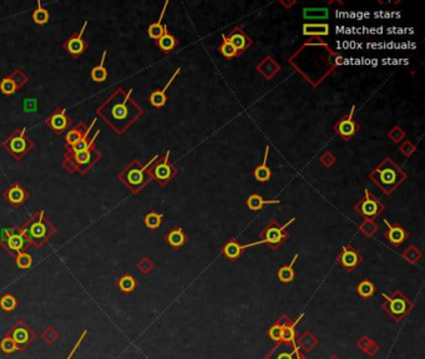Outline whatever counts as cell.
I'll use <instances>...</instances> for the list:
<instances>
[{"mask_svg": "<svg viewBox=\"0 0 425 359\" xmlns=\"http://www.w3.org/2000/svg\"><path fill=\"white\" fill-rule=\"evenodd\" d=\"M288 62L313 88H318L338 70L344 62V57L324 43L322 38H310L288 57Z\"/></svg>", "mask_w": 425, "mask_h": 359, "instance_id": "obj_1", "label": "cell"}, {"mask_svg": "<svg viewBox=\"0 0 425 359\" xmlns=\"http://www.w3.org/2000/svg\"><path fill=\"white\" fill-rule=\"evenodd\" d=\"M133 94L134 89H115L96 109V116L101 117L117 135H124L145 113Z\"/></svg>", "mask_w": 425, "mask_h": 359, "instance_id": "obj_2", "label": "cell"}, {"mask_svg": "<svg viewBox=\"0 0 425 359\" xmlns=\"http://www.w3.org/2000/svg\"><path fill=\"white\" fill-rule=\"evenodd\" d=\"M368 178L384 195L389 196L406 181L408 173L390 156H386L369 172Z\"/></svg>", "mask_w": 425, "mask_h": 359, "instance_id": "obj_3", "label": "cell"}, {"mask_svg": "<svg viewBox=\"0 0 425 359\" xmlns=\"http://www.w3.org/2000/svg\"><path fill=\"white\" fill-rule=\"evenodd\" d=\"M21 231L28 246L41 248L57 233V227L46 217L44 209H37L21 226Z\"/></svg>", "mask_w": 425, "mask_h": 359, "instance_id": "obj_4", "label": "cell"}, {"mask_svg": "<svg viewBox=\"0 0 425 359\" xmlns=\"http://www.w3.org/2000/svg\"><path fill=\"white\" fill-rule=\"evenodd\" d=\"M155 158L156 156H154L151 161L147 165L141 164V161L137 158L131 160L122 170L117 172L118 181L124 184L133 195H138L151 181V177H150L149 173V166Z\"/></svg>", "mask_w": 425, "mask_h": 359, "instance_id": "obj_5", "label": "cell"}, {"mask_svg": "<svg viewBox=\"0 0 425 359\" xmlns=\"http://www.w3.org/2000/svg\"><path fill=\"white\" fill-rule=\"evenodd\" d=\"M101 157L102 153L97 150V146L94 142L88 149L74 153V155H65L64 153L61 165L68 172H77L80 175H86L101 160Z\"/></svg>", "mask_w": 425, "mask_h": 359, "instance_id": "obj_6", "label": "cell"}, {"mask_svg": "<svg viewBox=\"0 0 425 359\" xmlns=\"http://www.w3.org/2000/svg\"><path fill=\"white\" fill-rule=\"evenodd\" d=\"M1 147L14 158L15 161H20L24 156L28 155L31 150H34L35 142L26 133V128L17 129L1 142Z\"/></svg>", "mask_w": 425, "mask_h": 359, "instance_id": "obj_7", "label": "cell"}, {"mask_svg": "<svg viewBox=\"0 0 425 359\" xmlns=\"http://www.w3.org/2000/svg\"><path fill=\"white\" fill-rule=\"evenodd\" d=\"M170 153L171 151L167 150L166 153L161 157L156 156L155 160L149 166L150 177L151 180H155L161 187L169 185L178 173L177 167L174 166L170 161Z\"/></svg>", "mask_w": 425, "mask_h": 359, "instance_id": "obj_8", "label": "cell"}, {"mask_svg": "<svg viewBox=\"0 0 425 359\" xmlns=\"http://www.w3.org/2000/svg\"><path fill=\"white\" fill-rule=\"evenodd\" d=\"M0 246L3 247L12 257H15L21 252H25L28 244H26V240L23 235L21 227L14 225V226L4 229L1 237H0Z\"/></svg>", "mask_w": 425, "mask_h": 359, "instance_id": "obj_9", "label": "cell"}, {"mask_svg": "<svg viewBox=\"0 0 425 359\" xmlns=\"http://www.w3.org/2000/svg\"><path fill=\"white\" fill-rule=\"evenodd\" d=\"M294 221H296V218H290L287 224L283 225V226H281L276 220L270 221V224L262 229V232L259 233V237H261L262 244L268 245L270 248H278L288 238V233L286 229Z\"/></svg>", "mask_w": 425, "mask_h": 359, "instance_id": "obj_10", "label": "cell"}, {"mask_svg": "<svg viewBox=\"0 0 425 359\" xmlns=\"http://www.w3.org/2000/svg\"><path fill=\"white\" fill-rule=\"evenodd\" d=\"M353 208L366 220H374L383 213L386 207L379 198L375 197L368 189H364V197L361 198L353 206Z\"/></svg>", "mask_w": 425, "mask_h": 359, "instance_id": "obj_11", "label": "cell"}, {"mask_svg": "<svg viewBox=\"0 0 425 359\" xmlns=\"http://www.w3.org/2000/svg\"><path fill=\"white\" fill-rule=\"evenodd\" d=\"M88 24H89V20H85L81 29H80L77 33L71 34L70 37L62 43V49L66 50V53H68L73 59H77V57H81L85 51L88 50L89 46H90L88 40L84 39V31L85 29H86V26H88Z\"/></svg>", "mask_w": 425, "mask_h": 359, "instance_id": "obj_12", "label": "cell"}, {"mask_svg": "<svg viewBox=\"0 0 425 359\" xmlns=\"http://www.w3.org/2000/svg\"><path fill=\"white\" fill-rule=\"evenodd\" d=\"M354 113L355 105H352L349 113L342 116L341 119L335 122L334 128H333L344 141H349L361 131V125L358 124L357 120L354 119Z\"/></svg>", "mask_w": 425, "mask_h": 359, "instance_id": "obj_13", "label": "cell"}, {"mask_svg": "<svg viewBox=\"0 0 425 359\" xmlns=\"http://www.w3.org/2000/svg\"><path fill=\"white\" fill-rule=\"evenodd\" d=\"M45 125L55 135L61 136L68 132L69 129L73 126V119L68 115L66 109L57 108L46 117Z\"/></svg>", "mask_w": 425, "mask_h": 359, "instance_id": "obj_14", "label": "cell"}, {"mask_svg": "<svg viewBox=\"0 0 425 359\" xmlns=\"http://www.w3.org/2000/svg\"><path fill=\"white\" fill-rule=\"evenodd\" d=\"M6 336H9L17 343L18 348L19 349H24V348L28 347L33 340H34V332L29 328V325L26 324L23 321H18L12 328H9L6 332Z\"/></svg>", "mask_w": 425, "mask_h": 359, "instance_id": "obj_15", "label": "cell"}, {"mask_svg": "<svg viewBox=\"0 0 425 359\" xmlns=\"http://www.w3.org/2000/svg\"><path fill=\"white\" fill-rule=\"evenodd\" d=\"M3 197L10 206L18 208L28 201L30 197V192L20 182L15 181L4 189Z\"/></svg>", "mask_w": 425, "mask_h": 359, "instance_id": "obj_16", "label": "cell"}, {"mask_svg": "<svg viewBox=\"0 0 425 359\" xmlns=\"http://www.w3.org/2000/svg\"><path fill=\"white\" fill-rule=\"evenodd\" d=\"M383 297L386 300V303L383 304V307L394 318H397L398 321L402 317L406 316L408 309L410 308V304H409L408 300L402 293H399V292H395L393 297H389L386 293H383Z\"/></svg>", "mask_w": 425, "mask_h": 359, "instance_id": "obj_17", "label": "cell"}, {"mask_svg": "<svg viewBox=\"0 0 425 359\" xmlns=\"http://www.w3.org/2000/svg\"><path fill=\"white\" fill-rule=\"evenodd\" d=\"M337 262L343 267L346 271L352 272L353 269L357 268L359 266V263L362 262V256L358 253L357 249L352 246V245H346L342 248L341 253L338 256Z\"/></svg>", "mask_w": 425, "mask_h": 359, "instance_id": "obj_18", "label": "cell"}, {"mask_svg": "<svg viewBox=\"0 0 425 359\" xmlns=\"http://www.w3.org/2000/svg\"><path fill=\"white\" fill-rule=\"evenodd\" d=\"M227 39L230 40V43L236 48V50L238 51L239 55L242 54V53H245V51H247L251 46L253 45V40H252V38L248 37L247 33L243 30L242 26L239 25L234 26V28L230 31Z\"/></svg>", "mask_w": 425, "mask_h": 359, "instance_id": "obj_19", "label": "cell"}, {"mask_svg": "<svg viewBox=\"0 0 425 359\" xmlns=\"http://www.w3.org/2000/svg\"><path fill=\"white\" fill-rule=\"evenodd\" d=\"M258 245H263L262 241H257V242L248 244V245H239L238 241L234 240V238H231V240L228 241L227 244L222 247V253L228 261L234 262V261H237L241 256H242V253L246 251V249L251 248V247L258 246Z\"/></svg>", "mask_w": 425, "mask_h": 359, "instance_id": "obj_20", "label": "cell"}, {"mask_svg": "<svg viewBox=\"0 0 425 359\" xmlns=\"http://www.w3.org/2000/svg\"><path fill=\"white\" fill-rule=\"evenodd\" d=\"M384 224L386 225V229L384 231V236H386V240L390 242L393 246H400L402 244H404L406 241V238L409 237V233L406 228L403 226H400L399 224L391 225L388 220H384Z\"/></svg>", "mask_w": 425, "mask_h": 359, "instance_id": "obj_21", "label": "cell"}, {"mask_svg": "<svg viewBox=\"0 0 425 359\" xmlns=\"http://www.w3.org/2000/svg\"><path fill=\"white\" fill-rule=\"evenodd\" d=\"M180 73H181V68H177L176 69L175 73H174V75L170 77V80L167 81L166 85L163 86L162 89H158V90L152 91V93L150 94L149 101H150V104L154 106V108L161 109V108H163L165 105H166L167 100H169V97H167V90H169V88L171 86L172 82H174V80H175L176 77L180 75Z\"/></svg>", "mask_w": 425, "mask_h": 359, "instance_id": "obj_22", "label": "cell"}, {"mask_svg": "<svg viewBox=\"0 0 425 359\" xmlns=\"http://www.w3.org/2000/svg\"><path fill=\"white\" fill-rule=\"evenodd\" d=\"M256 70L258 71L266 80H272L277 74L281 73L282 68L279 65L277 60L270 55H267L266 57H263L261 61L256 65Z\"/></svg>", "mask_w": 425, "mask_h": 359, "instance_id": "obj_23", "label": "cell"}, {"mask_svg": "<svg viewBox=\"0 0 425 359\" xmlns=\"http://www.w3.org/2000/svg\"><path fill=\"white\" fill-rule=\"evenodd\" d=\"M95 124H96V120H94V121L91 122L90 126H89L88 131H86V133H85V135H84V137H82V139L80 140V141L76 142V144L74 145V146L68 147V149H65V155H74V153H76V152H80V151L85 150V149H88V147L90 146L91 144H94V142H95L96 137H97V136H99V133H100V130H96V132L94 133L93 137H90V131H91V129H93V126Z\"/></svg>", "mask_w": 425, "mask_h": 359, "instance_id": "obj_24", "label": "cell"}, {"mask_svg": "<svg viewBox=\"0 0 425 359\" xmlns=\"http://www.w3.org/2000/svg\"><path fill=\"white\" fill-rule=\"evenodd\" d=\"M268 157H270V146H266L265 150V156H263L262 164H259L258 166H256L253 171V177L256 181L261 182V184H266L272 178V170L270 167L268 166Z\"/></svg>", "mask_w": 425, "mask_h": 359, "instance_id": "obj_25", "label": "cell"}, {"mask_svg": "<svg viewBox=\"0 0 425 359\" xmlns=\"http://www.w3.org/2000/svg\"><path fill=\"white\" fill-rule=\"evenodd\" d=\"M88 129L89 126H86V124L81 121L77 122V124L74 125V126H71V128L68 130V132H66V135H65V144H64L65 149L74 146L76 142L80 141V140L84 137L85 133H86Z\"/></svg>", "mask_w": 425, "mask_h": 359, "instance_id": "obj_26", "label": "cell"}, {"mask_svg": "<svg viewBox=\"0 0 425 359\" xmlns=\"http://www.w3.org/2000/svg\"><path fill=\"white\" fill-rule=\"evenodd\" d=\"M165 240H166L167 245H169L171 248L180 249L181 247L183 246V245L186 244L187 236H186V233L183 232L182 227L175 226V227H172L171 231L167 233L166 237H165Z\"/></svg>", "mask_w": 425, "mask_h": 359, "instance_id": "obj_27", "label": "cell"}, {"mask_svg": "<svg viewBox=\"0 0 425 359\" xmlns=\"http://www.w3.org/2000/svg\"><path fill=\"white\" fill-rule=\"evenodd\" d=\"M304 37L322 38L329 35V25L326 23H306L302 26Z\"/></svg>", "mask_w": 425, "mask_h": 359, "instance_id": "obj_28", "label": "cell"}, {"mask_svg": "<svg viewBox=\"0 0 425 359\" xmlns=\"http://www.w3.org/2000/svg\"><path fill=\"white\" fill-rule=\"evenodd\" d=\"M281 204V200H266L265 197H262L258 193H252L247 197L246 200V205H247L248 209L257 212V211H261L266 205H279Z\"/></svg>", "mask_w": 425, "mask_h": 359, "instance_id": "obj_29", "label": "cell"}, {"mask_svg": "<svg viewBox=\"0 0 425 359\" xmlns=\"http://www.w3.org/2000/svg\"><path fill=\"white\" fill-rule=\"evenodd\" d=\"M167 5H169V1H166L165 5H163L162 12H161V15L160 18H158L157 21L152 23L151 25L149 26V29H147V34H149V37L151 38V39L155 40V41L160 39V38L165 34V31L167 30L166 24H162V20H163V17H165V13H166Z\"/></svg>", "mask_w": 425, "mask_h": 359, "instance_id": "obj_30", "label": "cell"}, {"mask_svg": "<svg viewBox=\"0 0 425 359\" xmlns=\"http://www.w3.org/2000/svg\"><path fill=\"white\" fill-rule=\"evenodd\" d=\"M156 45H157V48L160 49L162 53H165V54H170V53H172V51L176 49V46L178 45V39L175 37V35H172L171 33H169V30H166L165 31V34H163L160 39L156 40Z\"/></svg>", "mask_w": 425, "mask_h": 359, "instance_id": "obj_31", "label": "cell"}, {"mask_svg": "<svg viewBox=\"0 0 425 359\" xmlns=\"http://www.w3.org/2000/svg\"><path fill=\"white\" fill-rule=\"evenodd\" d=\"M297 258H298V253H296V256L292 258V262L288 266H282L278 269V272H277V278L282 283H290L296 278V271L293 269V266H294Z\"/></svg>", "mask_w": 425, "mask_h": 359, "instance_id": "obj_32", "label": "cell"}, {"mask_svg": "<svg viewBox=\"0 0 425 359\" xmlns=\"http://www.w3.org/2000/svg\"><path fill=\"white\" fill-rule=\"evenodd\" d=\"M117 287L122 293L130 294L133 293V292L136 289V287H137V282H136L135 277H134L133 274L126 273L117 280Z\"/></svg>", "mask_w": 425, "mask_h": 359, "instance_id": "obj_33", "label": "cell"}, {"mask_svg": "<svg viewBox=\"0 0 425 359\" xmlns=\"http://www.w3.org/2000/svg\"><path fill=\"white\" fill-rule=\"evenodd\" d=\"M303 316L304 314H301L297 318L296 322L290 323V324H288V321H286L285 325H283V331H282V340H285L286 343L296 342V325L301 322Z\"/></svg>", "mask_w": 425, "mask_h": 359, "instance_id": "obj_34", "label": "cell"}, {"mask_svg": "<svg viewBox=\"0 0 425 359\" xmlns=\"http://www.w3.org/2000/svg\"><path fill=\"white\" fill-rule=\"evenodd\" d=\"M106 50H104V53H102V57H101V61H100L99 65H96L95 68L91 70L90 73V76L91 80H94L95 82H102L106 80L107 77V70L106 68H105V59H106Z\"/></svg>", "mask_w": 425, "mask_h": 359, "instance_id": "obj_35", "label": "cell"}, {"mask_svg": "<svg viewBox=\"0 0 425 359\" xmlns=\"http://www.w3.org/2000/svg\"><path fill=\"white\" fill-rule=\"evenodd\" d=\"M31 18H33V21H34L35 24L42 26L49 23V20H50V13H49L48 9L44 8V6L41 5L40 1H38L37 9L33 12Z\"/></svg>", "mask_w": 425, "mask_h": 359, "instance_id": "obj_36", "label": "cell"}, {"mask_svg": "<svg viewBox=\"0 0 425 359\" xmlns=\"http://www.w3.org/2000/svg\"><path fill=\"white\" fill-rule=\"evenodd\" d=\"M218 51H220V54L227 60H231V59H234V57H239V53L236 50V48L230 43V40L227 39V37H226L225 34L222 35V43H221V45L218 46Z\"/></svg>", "mask_w": 425, "mask_h": 359, "instance_id": "obj_37", "label": "cell"}, {"mask_svg": "<svg viewBox=\"0 0 425 359\" xmlns=\"http://www.w3.org/2000/svg\"><path fill=\"white\" fill-rule=\"evenodd\" d=\"M298 351L299 349L296 345V342H293L292 352H288L287 348H283L279 345V347L274 348V351L272 352V353H270V356H268L267 359H293L294 354H296Z\"/></svg>", "mask_w": 425, "mask_h": 359, "instance_id": "obj_38", "label": "cell"}, {"mask_svg": "<svg viewBox=\"0 0 425 359\" xmlns=\"http://www.w3.org/2000/svg\"><path fill=\"white\" fill-rule=\"evenodd\" d=\"M329 15V9L327 6L323 8H304V19H327Z\"/></svg>", "mask_w": 425, "mask_h": 359, "instance_id": "obj_39", "label": "cell"}, {"mask_svg": "<svg viewBox=\"0 0 425 359\" xmlns=\"http://www.w3.org/2000/svg\"><path fill=\"white\" fill-rule=\"evenodd\" d=\"M162 220H163L162 213L156 212V211H151V212H149L144 217V224L149 229H156L161 226Z\"/></svg>", "mask_w": 425, "mask_h": 359, "instance_id": "obj_40", "label": "cell"}, {"mask_svg": "<svg viewBox=\"0 0 425 359\" xmlns=\"http://www.w3.org/2000/svg\"><path fill=\"white\" fill-rule=\"evenodd\" d=\"M375 289L377 288H375L374 283H372L369 280L361 281L357 286V292L362 298H370L374 294Z\"/></svg>", "mask_w": 425, "mask_h": 359, "instance_id": "obj_41", "label": "cell"}, {"mask_svg": "<svg viewBox=\"0 0 425 359\" xmlns=\"http://www.w3.org/2000/svg\"><path fill=\"white\" fill-rule=\"evenodd\" d=\"M403 258L409 263V265H415L417 262H419L420 258H422V252L418 247L415 246H409L406 251L403 252Z\"/></svg>", "mask_w": 425, "mask_h": 359, "instance_id": "obj_42", "label": "cell"}, {"mask_svg": "<svg viewBox=\"0 0 425 359\" xmlns=\"http://www.w3.org/2000/svg\"><path fill=\"white\" fill-rule=\"evenodd\" d=\"M378 228H379V226H378V224L374 220H366L358 227L359 232L363 233L366 237H372V236H374L377 233Z\"/></svg>", "mask_w": 425, "mask_h": 359, "instance_id": "obj_43", "label": "cell"}, {"mask_svg": "<svg viewBox=\"0 0 425 359\" xmlns=\"http://www.w3.org/2000/svg\"><path fill=\"white\" fill-rule=\"evenodd\" d=\"M17 307H18V301L12 293H5L4 296L0 297V308L3 309V311L12 312L14 311Z\"/></svg>", "mask_w": 425, "mask_h": 359, "instance_id": "obj_44", "label": "cell"}, {"mask_svg": "<svg viewBox=\"0 0 425 359\" xmlns=\"http://www.w3.org/2000/svg\"><path fill=\"white\" fill-rule=\"evenodd\" d=\"M17 91V85H15L14 81H13L12 77L9 76V75L1 79V81H0V93L6 95V96H12Z\"/></svg>", "mask_w": 425, "mask_h": 359, "instance_id": "obj_45", "label": "cell"}, {"mask_svg": "<svg viewBox=\"0 0 425 359\" xmlns=\"http://www.w3.org/2000/svg\"><path fill=\"white\" fill-rule=\"evenodd\" d=\"M406 132L400 128L399 125L393 126V128L388 131V133H386V137H388L393 144H400V142H403L404 141V139H406Z\"/></svg>", "mask_w": 425, "mask_h": 359, "instance_id": "obj_46", "label": "cell"}, {"mask_svg": "<svg viewBox=\"0 0 425 359\" xmlns=\"http://www.w3.org/2000/svg\"><path fill=\"white\" fill-rule=\"evenodd\" d=\"M9 76L12 77V80L14 81V84L17 85L18 90H20V89H23L24 86L28 84L29 81V77L28 75H26L25 73H24L23 70H20V69H17V70H14L12 73V75H9Z\"/></svg>", "mask_w": 425, "mask_h": 359, "instance_id": "obj_47", "label": "cell"}, {"mask_svg": "<svg viewBox=\"0 0 425 359\" xmlns=\"http://www.w3.org/2000/svg\"><path fill=\"white\" fill-rule=\"evenodd\" d=\"M15 263L17 266L21 269H28L30 268L31 265H33V257H31L29 253L26 252H21L19 255L15 256Z\"/></svg>", "mask_w": 425, "mask_h": 359, "instance_id": "obj_48", "label": "cell"}, {"mask_svg": "<svg viewBox=\"0 0 425 359\" xmlns=\"http://www.w3.org/2000/svg\"><path fill=\"white\" fill-rule=\"evenodd\" d=\"M0 349H1L4 353L12 354L14 353L15 351H18L19 348H18L17 343H15L10 337L5 334V337H4L3 340H1V342H0Z\"/></svg>", "mask_w": 425, "mask_h": 359, "instance_id": "obj_49", "label": "cell"}, {"mask_svg": "<svg viewBox=\"0 0 425 359\" xmlns=\"http://www.w3.org/2000/svg\"><path fill=\"white\" fill-rule=\"evenodd\" d=\"M319 164L322 165V166H324L326 169H330V167L333 166V165L337 162V157H335L334 155H333V152H330V151H324L323 153H322L321 156H319L318 158Z\"/></svg>", "mask_w": 425, "mask_h": 359, "instance_id": "obj_50", "label": "cell"}, {"mask_svg": "<svg viewBox=\"0 0 425 359\" xmlns=\"http://www.w3.org/2000/svg\"><path fill=\"white\" fill-rule=\"evenodd\" d=\"M399 152L403 153L406 157H410L415 151H417V145H414L410 140H404L402 144L399 145Z\"/></svg>", "mask_w": 425, "mask_h": 359, "instance_id": "obj_51", "label": "cell"}, {"mask_svg": "<svg viewBox=\"0 0 425 359\" xmlns=\"http://www.w3.org/2000/svg\"><path fill=\"white\" fill-rule=\"evenodd\" d=\"M283 325H285V323H283V324H281V323H277V324H273L272 327H270V331H268V336L270 337V340H273L274 342H281Z\"/></svg>", "mask_w": 425, "mask_h": 359, "instance_id": "obj_52", "label": "cell"}, {"mask_svg": "<svg viewBox=\"0 0 425 359\" xmlns=\"http://www.w3.org/2000/svg\"><path fill=\"white\" fill-rule=\"evenodd\" d=\"M41 337L42 340H45L48 344H53V343L57 342L58 338H59V332L54 328V327H49V328H46L45 332L41 334Z\"/></svg>", "mask_w": 425, "mask_h": 359, "instance_id": "obj_53", "label": "cell"}, {"mask_svg": "<svg viewBox=\"0 0 425 359\" xmlns=\"http://www.w3.org/2000/svg\"><path fill=\"white\" fill-rule=\"evenodd\" d=\"M137 267H138V269H140V271L142 272L144 274H149L150 272L154 269V267L155 266H154V262H152L150 258L142 257L141 258L140 262L137 263Z\"/></svg>", "mask_w": 425, "mask_h": 359, "instance_id": "obj_54", "label": "cell"}, {"mask_svg": "<svg viewBox=\"0 0 425 359\" xmlns=\"http://www.w3.org/2000/svg\"><path fill=\"white\" fill-rule=\"evenodd\" d=\"M86 334H88V331H84V333L81 334V337H80V338H79V340H77V342L75 343V345H74V348H73V349H71L70 354H69L68 358H66V359H71V358H73V356H74V354H75V352L77 351V348H79V345L81 344L82 340H84L85 337H86Z\"/></svg>", "mask_w": 425, "mask_h": 359, "instance_id": "obj_55", "label": "cell"}, {"mask_svg": "<svg viewBox=\"0 0 425 359\" xmlns=\"http://www.w3.org/2000/svg\"><path fill=\"white\" fill-rule=\"evenodd\" d=\"M279 4H281L282 6H285V8L287 9V10H290V8H292L293 5H296L297 1H296V0H293V1H290V3H288V1H279Z\"/></svg>", "mask_w": 425, "mask_h": 359, "instance_id": "obj_56", "label": "cell"}, {"mask_svg": "<svg viewBox=\"0 0 425 359\" xmlns=\"http://www.w3.org/2000/svg\"><path fill=\"white\" fill-rule=\"evenodd\" d=\"M296 356H297V359H304V358H302V357H301V354H299V351H298V352H297V353H296Z\"/></svg>", "mask_w": 425, "mask_h": 359, "instance_id": "obj_57", "label": "cell"}]
</instances>
